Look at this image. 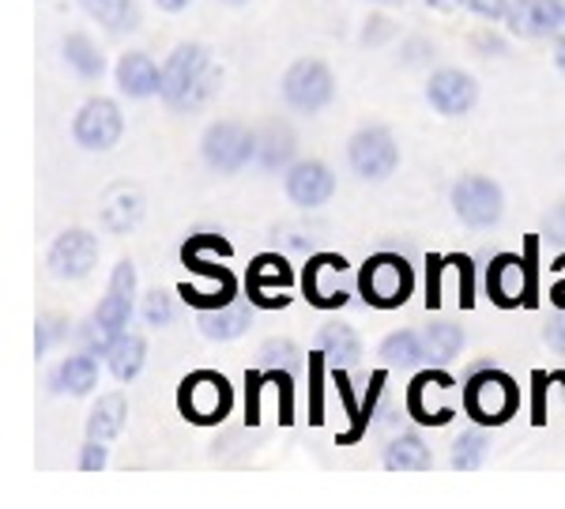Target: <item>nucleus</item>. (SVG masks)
Segmentation results:
<instances>
[{"instance_id":"obj_18","label":"nucleus","mask_w":565,"mask_h":509,"mask_svg":"<svg viewBox=\"0 0 565 509\" xmlns=\"http://www.w3.org/2000/svg\"><path fill=\"white\" fill-rule=\"evenodd\" d=\"M505 23L517 38H551L565 27L562 0H512Z\"/></svg>"},{"instance_id":"obj_29","label":"nucleus","mask_w":565,"mask_h":509,"mask_svg":"<svg viewBox=\"0 0 565 509\" xmlns=\"http://www.w3.org/2000/svg\"><path fill=\"white\" fill-rule=\"evenodd\" d=\"M381 464L384 472H426L434 464V453L418 435H400L384 446Z\"/></svg>"},{"instance_id":"obj_45","label":"nucleus","mask_w":565,"mask_h":509,"mask_svg":"<svg viewBox=\"0 0 565 509\" xmlns=\"http://www.w3.org/2000/svg\"><path fill=\"white\" fill-rule=\"evenodd\" d=\"M430 8H438V12H457V0H426Z\"/></svg>"},{"instance_id":"obj_23","label":"nucleus","mask_w":565,"mask_h":509,"mask_svg":"<svg viewBox=\"0 0 565 509\" xmlns=\"http://www.w3.org/2000/svg\"><path fill=\"white\" fill-rule=\"evenodd\" d=\"M452 378L441 370H423L415 381L407 385V415L415 423H423V427H445V423L452 419V407H445V412H438V407L426 404V393L430 389H449Z\"/></svg>"},{"instance_id":"obj_15","label":"nucleus","mask_w":565,"mask_h":509,"mask_svg":"<svg viewBox=\"0 0 565 509\" xmlns=\"http://www.w3.org/2000/svg\"><path fill=\"white\" fill-rule=\"evenodd\" d=\"M290 284H295V268L276 253H264L250 265V302L261 310H279L290 302Z\"/></svg>"},{"instance_id":"obj_38","label":"nucleus","mask_w":565,"mask_h":509,"mask_svg":"<svg viewBox=\"0 0 565 509\" xmlns=\"http://www.w3.org/2000/svg\"><path fill=\"white\" fill-rule=\"evenodd\" d=\"M543 234L551 238V242H565V200L554 204L551 211H546L543 219Z\"/></svg>"},{"instance_id":"obj_28","label":"nucleus","mask_w":565,"mask_h":509,"mask_svg":"<svg viewBox=\"0 0 565 509\" xmlns=\"http://www.w3.org/2000/svg\"><path fill=\"white\" fill-rule=\"evenodd\" d=\"M102 359H106L109 373L128 385V381L140 378L143 362H148V339L136 336V333H122V336L114 339V344H109V351L102 355Z\"/></svg>"},{"instance_id":"obj_5","label":"nucleus","mask_w":565,"mask_h":509,"mask_svg":"<svg viewBox=\"0 0 565 509\" xmlns=\"http://www.w3.org/2000/svg\"><path fill=\"white\" fill-rule=\"evenodd\" d=\"M234 407V389L219 370H193L177 389V412L196 427H216Z\"/></svg>"},{"instance_id":"obj_37","label":"nucleus","mask_w":565,"mask_h":509,"mask_svg":"<svg viewBox=\"0 0 565 509\" xmlns=\"http://www.w3.org/2000/svg\"><path fill=\"white\" fill-rule=\"evenodd\" d=\"M109 464V446L106 441H94L88 438L80 446V472H102Z\"/></svg>"},{"instance_id":"obj_21","label":"nucleus","mask_w":565,"mask_h":509,"mask_svg":"<svg viewBox=\"0 0 565 509\" xmlns=\"http://www.w3.org/2000/svg\"><path fill=\"white\" fill-rule=\"evenodd\" d=\"M253 325V302H227L219 310H200V336L211 344H230L242 339Z\"/></svg>"},{"instance_id":"obj_36","label":"nucleus","mask_w":565,"mask_h":509,"mask_svg":"<svg viewBox=\"0 0 565 509\" xmlns=\"http://www.w3.org/2000/svg\"><path fill=\"white\" fill-rule=\"evenodd\" d=\"M509 4L512 0H457V8H464V12L478 15L486 23H501L509 15Z\"/></svg>"},{"instance_id":"obj_20","label":"nucleus","mask_w":565,"mask_h":509,"mask_svg":"<svg viewBox=\"0 0 565 509\" xmlns=\"http://www.w3.org/2000/svg\"><path fill=\"white\" fill-rule=\"evenodd\" d=\"M99 385V355L94 351H76L57 362L49 373V393L54 396H91Z\"/></svg>"},{"instance_id":"obj_7","label":"nucleus","mask_w":565,"mask_h":509,"mask_svg":"<svg viewBox=\"0 0 565 509\" xmlns=\"http://www.w3.org/2000/svg\"><path fill=\"white\" fill-rule=\"evenodd\" d=\"M449 200H452V211H457V219L464 227H471V231H491V227H498L501 216H505L501 185L494 182V177H483V174L457 177Z\"/></svg>"},{"instance_id":"obj_41","label":"nucleus","mask_w":565,"mask_h":509,"mask_svg":"<svg viewBox=\"0 0 565 509\" xmlns=\"http://www.w3.org/2000/svg\"><path fill=\"white\" fill-rule=\"evenodd\" d=\"M188 4H193V0H155V8H159V12H166V15H177V12H185Z\"/></svg>"},{"instance_id":"obj_16","label":"nucleus","mask_w":565,"mask_h":509,"mask_svg":"<svg viewBox=\"0 0 565 509\" xmlns=\"http://www.w3.org/2000/svg\"><path fill=\"white\" fill-rule=\"evenodd\" d=\"M143 216H148V197H143L140 185H128V182L109 185L99 208V219L109 234H132L136 227L143 223Z\"/></svg>"},{"instance_id":"obj_4","label":"nucleus","mask_w":565,"mask_h":509,"mask_svg":"<svg viewBox=\"0 0 565 509\" xmlns=\"http://www.w3.org/2000/svg\"><path fill=\"white\" fill-rule=\"evenodd\" d=\"M415 291V271L400 253H373L358 271V294L373 310H400Z\"/></svg>"},{"instance_id":"obj_43","label":"nucleus","mask_w":565,"mask_h":509,"mask_svg":"<svg viewBox=\"0 0 565 509\" xmlns=\"http://www.w3.org/2000/svg\"><path fill=\"white\" fill-rule=\"evenodd\" d=\"M554 65H558V72H565V34L554 42Z\"/></svg>"},{"instance_id":"obj_13","label":"nucleus","mask_w":565,"mask_h":509,"mask_svg":"<svg viewBox=\"0 0 565 509\" xmlns=\"http://www.w3.org/2000/svg\"><path fill=\"white\" fill-rule=\"evenodd\" d=\"M426 102L441 117H468L478 102V83L464 68H438L426 83Z\"/></svg>"},{"instance_id":"obj_9","label":"nucleus","mask_w":565,"mask_h":509,"mask_svg":"<svg viewBox=\"0 0 565 509\" xmlns=\"http://www.w3.org/2000/svg\"><path fill=\"white\" fill-rule=\"evenodd\" d=\"M347 163L362 182H384L400 166V143L384 125H362L347 140Z\"/></svg>"},{"instance_id":"obj_35","label":"nucleus","mask_w":565,"mask_h":509,"mask_svg":"<svg viewBox=\"0 0 565 509\" xmlns=\"http://www.w3.org/2000/svg\"><path fill=\"white\" fill-rule=\"evenodd\" d=\"M65 336H68V321L57 317V313H46V317L38 321V333H34V355L46 359V355L54 351Z\"/></svg>"},{"instance_id":"obj_10","label":"nucleus","mask_w":565,"mask_h":509,"mask_svg":"<svg viewBox=\"0 0 565 509\" xmlns=\"http://www.w3.org/2000/svg\"><path fill=\"white\" fill-rule=\"evenodd\" d=\"M122 136H125V114H122V106H117L114 99L94 95V99L83 102L80 109H76L72 140L80 143L83 151H94V155L114 151L117 143H122Z\"/></svg>"},{"instance_id":"obj_26","label":"nucleus","mask_w":565,"mask_h":509,"mask_svg":"<svg viewBox=\"0 0 565 509\" xmlns=\"http://www.w3.org/2000/svg\"><path fill=\"white\" fill-rule=\"evenodd\" d=\"M128 423V401L125 393H102L88 412V438L94 441H117Z\"/></svg>"},{"instance_id":"obj_14","label":"nucleus","mask_w":565,"mask_h":509,"mask_svg":"<svg viewBox=\"0 0 565 509\" xmlns=\"http://www.w3.org/2000/svg\"><path fill=\"white\" fill-rule=\"evenodd\" d=\"M344 271L347 261L336 257V253H316L310 257V265L302 271V291L316 310H339L347 302L344 291Z\"/></svg>"},{"instance_id":"obj_12","label":"nucleus","mask_w":565,"mask_h":509,"mask_svg":"<svg viewBox=\"0 0 565 509\" xmlns=\"http://www.w3.org/2000/svg\"><path fill=\"white\" fill-rule=\"evenodd\" d=\"M282 189H287V200L295 208L316 211L336 197V174L324 159H295L282 170Z\"/></svg>"},{"instance_id":"obj_33","label":"nucleus","mask_w":565,"mask_h":509,"mask_svg":"<svg viewBox=\"0 0 565 509\" xmlns=\"http://www.w3.org/2000/svg\"><path fill=\"white\" fill-rule=\"evenodd\" d=\"M426 344H430V355L434 359H457L464 351V328L452 325V321H434L426 325Z\"/></svg>"},{"instance_id":"obj_47","label":"nucleus","mask_w":565,"mask_h":509,"mask_svg":"<svg viewBox=\"0 0 565 509\" xmlns=\"http://www.w3.org/2000/svg\"><path fill=\"white\" fill-rule=\"evenodd\" d=\"M219 4H227V8H245L250 0H219Z\"/></svg>"},{"instance_id":"obj_31","label":"nucleus","mask_w":565,"mask_h":509,"mask_svg":"<svg viewBox=\"0 0 565 509\" xmlns=\"http://www.w3.org/2000/svg\"><path fill=\"white\" fill-rule=\"evenodd\" d=\"M486 453H491V435H486V427H471L464 430L457 441H452V456L449 464L457 472H478L486 464Z\"/></svg>"},{"instance_id":"obj_44","label":"nucleus","mask_w":565,"mask_h":509,"mask_svg":"<svg viewBox=\"0 0 565 509\" xmlns=\"http://www.w3.org/2000/svg\"><path fill=\"white\" fill-rule=\"evenodd\" d=\"M543 378H546V373H535V381H539V393H543ZM535 419L543 423V396H539V401H535Z\"/></svg>"},{"instance_id":"obj_8","label":"nucleus","mask_w":565,"mask_h":509,"mask_svg":"<svg viewBox=\"0 0 565 509\" xmlns=\"http://www.w3.org/2000/svg\"><path fill=\"white\" fill-rule=\"evenodd\" d=\"M200 155L216 174H242L256 163V132L238 122H211L200 136Z\"/></svg>"},{"instance_id":"obj_17","label":"nucleus","mask_w":565,"mask_h":509,"mask_svg":"<svg viewBox=\"0 0 565 509\" xmlns=\"http://www.w3.org/2000/svg\"><path fill=\"white\" fill-rule=\"evenodd\" d=\"M524 279H528V261L517 257V253H501V257H494L491 268H486V294H491V302H498L501 310L532 302V291H528Z\"/></svg>"},{"instance_id":"obj_25","label":"nucleus","mask_w":565,"mask_h":509,"mask_svg":"<svg viewBox=\"0 0 565 509\" xmlns=\"http://www.w3.org/2000/svg\"><path fill=\"white\" fill-rule=\"evenodd\" d=\"M377 355H381L384 367H400V370H423L426 359H434L426 336L411 333V328H400V333L384 336L381 347H377Z\"/></svg>"},{"instance_id":"obj_1","label":"nucleus","mask_w":565,"mask_h":509,"mask_svg":"<svg viewBox=\"0 0 565 509\" xmlns=\"http://www.w3.org/2000/svg\"><path fill=\"white\" fill-rule=\"evenodd\" d=\"M222 88V72L211 61V49L204 42H177L162 61V88L159 99L174 114H196L204 109Z\"/></svg>"},{"instance_id":"obj_42","label":"nucleus","mask_w":565,"mask_h":509,"mask_svg":"<svg viewBox=\"0 0 565 509\" xmlns=\"http://www.w3.org/2000/svg\"><path fill=\"white\" fill-rule=\"evenodd\" d=\"M370 23H373V27H366V34H362L366 42H377L381 34H389V20H381V15H377V20H370Z\"/></svg>"},{"instance_id":"obj_19","label":"nucleus","mask_w":565,"mask_h":509,"mask_svg":"<svg viewBox=\"0 0 565 509\" xmlns=\"http://www.w3.org/2000/svg\"><path fill=\"white\" fill-rule=\"evenodd\" d=\"M114 80H117V91H122V95L151 99V95H159V88H162V65L151 61L143 49H128V54L117 57Z\"/></svg>"},{"instance_id":"obj_32","label":"nucleus","mask_w":565,"mask_h":509,"mask_svg":"<svg viewBox=\"0 0 565 509\" xmlns=\"http://www.w3.org/2000/svg\"><path fill=\"white\" fill-rule=\"evenodd\" d=\"M264 370H287V373H298L305 367V351L295 344L290 336H268L256 351Z\"/></svg>"},{"instance_id":"obj_11","label":"nucleus","mask_w":565,"mask_h":509,"mask_svg":"<svg viewBox=\"0 0 565 509\" xmlns=\"http://www.w3.org/2000/svg\"><path fill=\"white\" fill-rule=\"evenodd\" d=\"M99 238L91 231H83V227H68L54 238V245H49L46 253V268L54 279H65V284H76V279H88L94 265H99Z\"/></svg>"},{"instance_id":"obj_6","label":"nucleus","mask_w":565,"mask_h":509,"mask_svg":"<svg viewBox=\"0 0 565 509\" xmlns=\"http://www.w3.org/2000/svg\"><path fill=\"white\" fill-rule=\"evenodd\" d=\"M282 102L298 114H321L324 106H332L336 99V76L324 61L316 57H298L295 65L282 72Z\"/></svg>"},{"instance_id":"obj_3","label":"nucleus","mask_w":565,"mask_h":509,"mask_svg":"<svg viewBox=\"0 0 565 509\" xmlns=\"http://www.w3.org/2000/svg\"><path fill=\"white\" fill-rule=\"evenodd\" d=\"M520 407V389L509 373L494 370V367H478L471 370V378L464 381V412L471 415V423L478 427H501L517 415Z\"/></svg>"},{"instance_id":"obj_46","label":"nucleus","mask_w":565,"mask_h":509,"mask_svg":"<svg viewBox=\"0 0 565 509\" xmlns=\"http://www.w3.org/2000/svg\"><path fill=\"white\" fill-rule=\"evenodd\" d=\"M554 302H558V310H565V279L554 287Z\"/></svg>"},{"instance_id":"obj_2","label":"nucleus","mask_w":565,"mask_h":509,"mask_svg":"<svg viewBox=\"0 0 565 509\" xmlns=\"http://www.w3.org/2000/svg\"><path fill=\"white\" fill-rule=\"evenodd\" d=\"M132 302H136V265L128 257H122L114 265V271H109L106 299L94 305L91 321L80 328L83 351L106 355L109 344H114L122 333H128V321H132Z\"/></svg>"},{"instance_id":"obj_48","label":"nucleus","mask_w":565,"mask_h":509,"mask_svg":"<svg viewBox=\"0 0 565 509\" xmlns=\"http://www.w3.org/2000/svg\"><path fill=\"white\" fill-rule=\"evenodd\" d=\"M373 4H396V0H373Z\"/></svg>"},{"instance_id":"obj_27","label":"nucleus","mask_w":565,"mask_h":509,"mask_svg":"<svg viewBox=\"0 0 565 509\" xmlns=\"http://www.w3.org/2000/svg\"><path fill=\"white\" fill-rule=\"evenodd\" d=\"M76 4L109 34H132V31H140V23H143L136 0H76Z\"/></svg>"},{"instance_id":"obj_40","label":"nucleus","mask_w":565,"mask_h":509,"mask_svg":"<svg viewBox=\"0 0 565 509\" xmlns=\"http://www.w3.org/2000/svg\"><path fill=\"white\" fill-rule=\"evenodd\" d=\"M471 42H475V49H483L486 57H501L505 54V42L498 38V34H491V31H478Z\"/></svg>"},{"instance_id":"obj_24","label":"nucleus","mask_w":565,"mask_h":509,"mask_svg":"<svg viewBox=\"0 0 565 509\" xmlns=\"http://www.w3.org/2000/svg\"><path fill=\"white\" fill-rule=\"evenodd\" d=\"M316 351L332 362V370H355L362 362V336L350 325H324L316 333Z\"/></svg>"},{"instance_id":"obj_39","label":"nucleus","mask_w":565,"mask_h":509,"mask_svg":"<svg viewBox=\"0 0 565 509\" xmlns=\"http://www.w3.org/2000/svg\"><path fill=\"white\" fill-rule=\"evenodd\" d=\"M543 339H546V344H551L558 355H565V310H562V313H554V317L546 321Z\"/></svg>"},{"instance_id":"obj_49","label":"nucleus","mask_w":565,"mask_h":509,"mask_svg":"<svg viewBox=\"0 0 565 509\" xmlns=\"http://www.w3.org/2000/svg\"><path fill=\"white\" fill-rule=\"evenodd\" d=\"M562 15H565V0H562Z\"/></svg>"},{"instance_id":"obj_22","label":"nucleus","mask_w":565,"mask_h":509,"mask_svg":"<svg viewBox=\"0 0 565 509\" xmlns=\"http://www.w3.org/2000/svg\"><path fill=\"white\" fill-rule=\"evenodd\" d=\"M295 151H298V136L290 125L282 122H268L261 132H256V166L276 174V170H287L295 163Z\"/></svg>"},{"instance_id":"obj_34","label":"nucleus","mask_w":565,"mask_h":509,"mask_svg":"<svg viewBox=\"0 0 565 509\" xmlns=\"http://www.w3.org/2000/svg\"><path fill=\"white\" fill-rule=\"evenodd\" d=\"M140 313H143V325H151V328H166V325H174V299H170L166 291H148L143 294V305H140Z\"/></svg>"},{"instance_id":"obj_30","label":"nucleus","mask_w":565,"mask_h":509,"mask_svg":"<svg viewBox=\"0 0 565 509\" xmlns=\"http://www.w3.org/2000/svg\"><path fill=\"white\" fill-rule=\"evenodd\" d=\"M61 54H65L68 68H72L80 80H102V72H106V57L99 54V46L91 42V34H83V31L65 34Z\"/></svg>"}]
</instances>
